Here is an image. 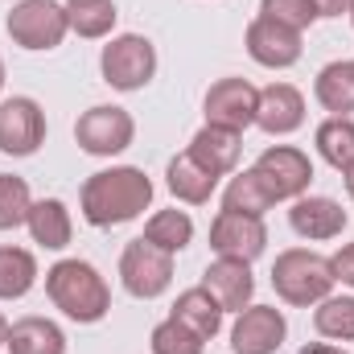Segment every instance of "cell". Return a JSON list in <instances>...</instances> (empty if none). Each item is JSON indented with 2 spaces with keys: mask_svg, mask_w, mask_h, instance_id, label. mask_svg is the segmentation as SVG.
<instances>
[{
  "mask_svg": "<svg viewBox=\"0 0 354 354\" xmlns=\"http://www.w3.org/2000/svg\"><path fill=\"white\" fill-rule=\"evenodd\" d=\"M210 248L223 260H260L268 248V227L264 218L252 214H235V210H218V218L210 223Z\"/></svg>",
  "mask_w": 354,
  "mask_h": 354,
  "instance_id": "10",
  "label": "cell"
},
{
  "mask_svg": "<svg viewBox=\"0 0 354 354\" xmlns=\"http://www.w3.org/2000/svg\"><path fill=\"white\" fill-rule=\"evenodd\" d=\"M288 334V322L276 305H248L231 330V351L235 354H276Z\"/></svg>",
  "mask_w": 354,
  "mask_h": 354,
  "instance_id": "12",
  "label": "cell"
},
{
  "mask_svg": "<svg viewBox=\"0 0 354 354\" xmlns=\"http://www.w3.org/2000/svg\"><path fill=\"white\" fill-rule=\"evenodd\" d=\"M313 8H317V17H342L354 8V0H313Z\"/></svg>",
  "mask_w": 354,
  "mask_h": 354,
  "instance_id": "33",
  "label": "cell"
},
{
  "mask_svg": "<svg viewBox=\"0 0 354 354\" xmlns=\"http://www.w3.org/2000/svg\"><path fill=\"white\" fill-rule=\"evenodd\" d=\"M334 284L338 280H334L330 260L317 256V252H309V248H288L272 264V288H276V297L288 301V305H297V309H309V305L326 301Z\"/></svg>",
  "mask_w": 354,
  "mask_h": 354,
  "instance_id": "3",
  "label": "cell"
},
{
  "mask_svg": "<svg viewBox=\"0 0 354 354\" xmlns=\"http://www.w3.org/2000/svg\"><path fill=\"white\" fill-rule=\"evenodd\" d=\"M66 21L79 37H107L115 29V0H66Z\"/></svg>",
  "mask_w": 354,
  "mask_h": 354,
  "instance_id": "26",
  "label": "cell"
},
{
  "mask_svg": "<svg viewBox=\"0 0 354 354\" xmlns=\"http://www.w3.org/2000/svg\"><path fill=\"white\" fill-rule=\"evenodd\" d=\"M99 71H103V83L115 91H140L153 83L157 75V46L140 33H120L103 46V58H99Z\"/></svg>",
  "mask_w": 354,
  "mask_h": 354,
  "instance_id": "4",
  "label": "cell"
},
{
  "mask_svg": "<svg viewBox=\"0 0 354 354\" xmlns=\"http://www.w3.org/2000/svg\"><path fill=\"white\" fill-rule=\"evenodd\" d=\"M351 21H354V8H351Z\"/></svg>",
  "mask_w": 354,
  "mask_h": 354,
  "instance_id": "38",
  "label": "cell"
},
{
  "mask_svg": "<svg viewBox=\"0 0 354 354\" xmlns=\"http://www.w3.org/2000/svg\"><path fill=\"white\" fill-rule=\"evenodd\" d=\"M46 140V111L29 95L0 99V153L8 157H33Z\"/></svg>",
  "mask_w": 354,
  "mask_h": 354,
  "instance_id": "8",
  "label": "cell"
},
{
  "mask_svg": "<svg viewBox=\"0 0 354 354\" xmlns=\"http://www.w3.org/2000/svg\"><path fill=\"white\" fill-rule=\"evenodd\" d=\"M346 194H351V198H354V169H351V174H346Z\"/></svg>",
  "mask_w": 354,
  "mask_h": 354,
  "instance_id": "36",
  "label": "cell"
},
{
  "mask_svg": "<svg viewBox=\"0 0 354 354\" xmlns=\"http://www.w3.org/2000/svg\"><path fill=\"white\" fill-rule=\"evenodd\" d=\"M29 206H33V198H29L25 177L0 174V231H17V227H25Z\"/></svg>",
  "mask_w": 354,
  "mask_h": 354,
  "instance_id": "29",
  "label": "cell"
},
{
  "mask_svg": "<svg viewBox=\"0 0 354 354\" xmlns=\"http://www.w3.org/2000/svg\"><path fill=\"white\" fill-rule=\"evenodd\" d=\"M132 136H136V120L124 107H115V103L91 107L75 124V140L91 157H115V153H124L132 145Z\"/></svg>",
  "mask_w": 354,
  "mask_h": 354,
  "instance_id": "7",
  "label": "cell"
},
{
  "mask_svg": "<svg viewBox=\"0 0 354 354\" xmlns=\"http://www.w3.org/2000/svg\"><path fill=\"white\" fill-rule=\"evenodd\" d=\"M4 29L21 50H58L71 33V21L58 0H21L8 8Z\"/></svg>",
  "mask_w": 354,
  "mask_h": 354,
  "instance_id": "5",
  "label": "cell"
},
{
  "mask_svg": "<svg viewBox=\"0 0 354 354\" xmlns=\"http://www.w3.org/2000/svg\"><path fill=\"white\" fill-rule=\"evenodd\" d=\"M351 214L342 210V202L326 198V194H301L288 210V227L301 235V239H313V243H326V239H338L346 231Z\"/></svg>",
  "mask_w": 354,
  "mask_h": 354,
  "instance_id": "13",
  "label": "cell"
},
{
  "mask_svg": "<svg viewBox=\"0 0 354 354\" xmlns=\"http://www.w3.org/2000/svg\"><path fill=\"white\" fill-rule=\"evenodd\" d=\"M243 41H248L252 62H260L268 71H288L301 58V33L288 29V25H280V21H272V17H256L248 25Z\"/></svg>",
  "mask_w": 354,
  "mask_h": 354,
  "instance_id": "14",
  "label": "cell"
},
{
  "mask_svg": "<svg viewBox=\"0 0 354 354\" xmlns=\"http://www.w3.org/2000/svg\"><path fill=\"white\" fill-rule=\"evenodd\" d=\"M165 185H169V194H174L177 202L206 206V202H210V194L218 189V177L210 174V169H202L189 153H181V157L169 161V169H165Z\"/></svg>",
  "mask_w": 354,
  "mask_h": 354,
  "instance_id": "20",
  "label": "cell"
},
{
  "mask_svg": "<svg viewBox=\"0 0 354 354\" xmlns=\"http://www.w3.org/2000/svg\"><path fill=\"white\" fill-rule=\"evenodd\" d=\"M8 354H66V334L50 317H21L8 326Z\"/></svg>",
  "mask_w": 354,
  "mask_h": 354,
  "instance_id": "19",
  "label": "cell"
},
{
  "mask_svg": "<svg viewBox=\"0 0 354 354\" xmlns=\"http://www.w3.org/2000/svg\"><path fill=\"white\" fill-rule=\"evenodd\" d=\"M256 124L268 136H288L305 124V95L288 83H268L260 91V107H256Z\"/></svg>",
  "mask_w": 354,
  "mask_h": 354,
  "instance_id": "16",
  "label": "cell"
},
{
  "mask_svg": "<svg viewBox=\"0 0 354 354\" xmlns=\"http://www.w3.org/2000/svg\"><path fill=\"white\" fill-rule=\"evenodd\" d=\"M33 243H41L46 252H62L75 235V223H71V210L62 198H41L29 206V218H25Z\"/></svg>",
  "mask_w": 354,
  "mask_h": 354,
  "instance_id": "18",
  "label": "cell"
},
{
  "mask_svg": "<svg viewBox=\"0 0 354 354\" xmlns=\"http://www.w3.org/2000/svg\"><path fill=\"white\" fill-rule=\"evenodd\" d=\"M145 239L174 256L181 248H189V239H194V218H189L185 210H157V214L145 223Z\"/></svg>",
  "mask_w": 354,
  "mask_h": 354,
  "instance_id": "27",
  "label": "cell"
},
{
  "mask_svg": "<svg viewBox=\"0 0 354 354\" xmlns=\"http://www.w3.org/2000/svg\"><path fill=\"white\" fill-rule=\"evenodd\" d=\"M260 181L268 185V194L276 198V202H284V198H301L305 189H309V181H313V161H309V153H301V149H292V145H272L260 153V161L252 165Z\"/></svg>",
  "mask_w": 354,
  "mask_h": 354,
  "instance_id": "9",
  "label": "cell"
},
{
  "mask_svg": "<svg viewBox=\"0 0 354 354\" xmlns=\"http://www.w3.org/2000/svg\"><path fill=\"white\" fill-rule=\"evenodd\" d=\"M317 103L330 111V115H351L354 111V62H330L317 71V83H313Z\"/></svg>",
  "mask_w": 354,
  "mask_h": 354,
  "instance_id": "23",
  "label": "cell"
},
{
  "mask_svg": "<svg viewBox=\"0 0 354 354\" xmlns=\"http://www.w3.org/2000/svg\"><path fill=\"white\" fill-rule=\"evenodd\" d=\"M313 140H317V153H322V161H326L330 169H338L342 177L354 169V120L351 115H330V120H322L317 132H313Z\"/></svg>",
  "mask_w": 354,
  "mask_h": 354,
  "instance_id": "22",
  "label": "cell"
},
{
  "mask_svg": "<svg viewBox=\"0 0 354 354\" xmlns=\"http://www.w3.org/2000/svg\"><path fill=\"white\" fill-rule=\"evenodd\" d=\"M272 206H276V198L268 194V185L260 181V174H256V169H243V174H235V177H231V185L223 189V210H235V214L264 218Z\"/></svg>",
  "mask_w": 354,
  "mask_h": 354,
  "instance_id": "24",
  "label": "cell"
},
{
  "mask_svg": "<svg viewBox=\"0 0 354 354\" xmlns=\"http://www.w3.org/2000/svg\"><path fill=\"white\" fill-rule=\"evenodd\" d=\"M330 268H334V280H342V284L354 288V243L338 248V252L330 256Z\"/></svg>",
  "mask_w": 354,
  "mask_h": 354,
  "instance_id": "32",
  "label": "cell"
},
{
  "mask_svg": "<svg viewBox=\"0 0 354 354\" xmlns=\"http://www.w3.org/2000/svg\"><path fill=\"white\" fill-rule=\"evenodd\" d=\"M260 17H272L301 33L317 21V8H313V0H260Z\"/></svg>",
  "mask_w": 354,
  "mask_h": 354,
  "instance_id": "31",
  "label": "cell"
},
{
  "mask_svg": "<svg viewBox=\"0 0 354 354\" xmlns=\"http://www.w3.org/2000/svg\"><path fill=\"white\" fill-rule=\"evenodd\" d=\"M120 280H124V288L136 301H153V297H161L174 284V256L140 235L120 256Z\"/></svg>",
  "mask_w": 354,
  "mask_h": 354,
  "instance_id": "6",
  "label": "cell"
},
{
  "mask_svg": "<svg viewBox=\"0 0 354 354\" xmlns=\"http://www.w3.org/2000/svg\"><path fill=\"white\" fill-rule=\"evenodd\" d=\"M301 354H346V351H342V346H334V342H309Z\"/></svg>",
  "mask_w": 354,
  "mask_h": 354,
  "instance_id": "34",
  "label": "cell"
},
{
  "mask_svg": "<svg viewBox=\"0 0 354 354\" xmlns=\"http://www.w3.org/2000/svg\"><path fill=\"white\" fill-rule=\"evenodd\" d=\"M239 153H243V140H239V132H231V128L206 124V128H198V136L189 140V157H194L202 169H210L214 177L235 174Z\"/></svg>",
  "mask_w": 354,
  "mask_h": 354,
  "instance_id": "17",
  "label": "cell"
},
{
  "mask_svg": "<svg viewBox=\"0 0 354 354\" xmlns=\"http://www.w3.org/2000/svg\"><path fill=\"white\" fill-rule=\"evenodd\" d=\"M202 288L218 301L223 313H243L252 305V292H256V276L248 260H214V264L202 272Z\"/></svg>",
  "mask_w": 354,
  "mask_h": 354,
  "instance_id": "15",
  "label": "cell"
},
{
  "mask_svg": "<svg viewBox=\"0 0 354 354\" xmlns=\"http://www.w3.org/2000/svg\"><path fill=\"white\" fill-rule=\"evenodd\" d=\"M4 342H8V322H4V313H0V351H4Z\"/></svg>",
  "mask_w": 354,
  "mask_h": 354,
  "instance_id": "35",
  "label": "cell"
},
{
  "mask_svg": "<svg viewBox=\"0 0 354 354\" xmlns=\"http://www.w3.org/2000/svg\"><path fill=\"white\" fill-rule=\"evenodd\" d=\"M46 297L54 301V309H62L79 326L103 322L111 309V288L99 276V268L87 260H58L46 272Z\"/></svg>",
  "mask_w": 354,
  "mask_h": 354,
  "instance_id": "2",
  "label": "cell"
},
{
  "mask_svg": "<svg viewBox=\"0 0 354 354\" xmlns=\"http://www.w3.org/2000/svg\"><path fill=\"white\" fill-rule=\"evenodd\" d=\"M0 87H4V62H0Z\"/></svg>",
  "mask_w": 354,
  "mask_h": 354,
  "instance_id": "37",
  "label": "cell"
},
{
  "mask_svg": "<svg viewBox=\"0 0 354 354\" xmlns=\"http://www.w3.org/2000/svg\"><path fill=\"white\" fill-rule=\"evenodd\" d=\"M169 317H177L185 330H194L202 342H210V338L223 330V309H218V301H214L202 284H198V288H185V292L177 297Z\"/></svg>",
  "mask_w": 354,
  "mask_h": 354,
  "instance_id": "21",
  "label": "cell"
},
{
  "mask_svg": "<svg viewBox=\"0 0 354 354\" xmlns=\"http://www.w3.org/2000/svg\"><path fill=\"white\" fill-rule=\"evenodd\" d=\"M37 284V260L25 248H0V301H21Z\"/></svg>",
  "mask_w": 354,
  "mask_h": 354,
  "instance_id": "25",
  "label": "cell"
},
{
  "mask_svg": "<svg viewBox=\"0 0 354 354\" xmlns=\"http://www.w3.org/2000/svg\"><path fill=\"white\" fill-rule=\"evenodd\" d=\"M149 346H153V354H202L206 351V342L194 330H185L177 317H165L161 326H153Z\"/></svg>",
  "mask_w": 354,
  "mask_h": 354,
  "instance_id": "30",
  "label": "cell"
},
{
  "mask_svg": "<svg viewBox=\"0 0 354 354\" xmlns=\"http://www.w3.org/2000/svg\"><path fill=\"white\" fill-rule=\"evenodd\" d=\"M153 202V181L136 165H111L83 181L79 189V210L91 227H120L132 223L149 210Z\"/></svg>",
  "mask_w": 354,
  "mask_h": 354,
  "instance_id": "1",
  "label": "cell"
},
{
  "mask_svg": "<svg viewBox=\"0 0 354 354\" xmlns=\"http://www.w3.org/2000/svg\"><path fill=\"white\" fill-rule=\"evenodd\" d=\"M206 124L214 128H231L243 132L256 124V107H260V91L252 87L248 79H218L214 87L206 91Z\"/></svg>",
  "mask_w": 354,
  "mask_h": 354,
  "instance_id": "11",
  "label": "cell"
},
{
  "mask_svg": "<svg viewBox=\"0 0 354 354\" xmlns=\"http://www.w3.org/2000/svg\"><path fill=\"white\" fill-rule=\"evenodd\" d=\"M313 330L330 342H354V297H326L313 309Z\"/></svg>",
  "mask_w": 354,
  "mask_h": 354,
  "instance_id": "28",
  "label": "cell"
}]
</instances>
